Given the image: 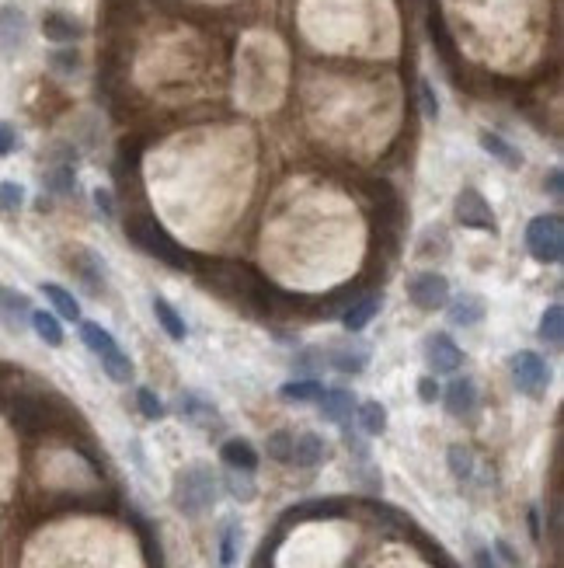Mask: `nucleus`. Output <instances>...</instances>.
Returning a JSON list of instances; mask_svg holds the SVG:
<instances>
[{"label":"nucleus","mask_w":564,"mask_h":568,"mask_svg":"<svg viewBox=\"0 0 564 568\" xmlns=\"http://www.w3.org/2000/svg\"><path fill=\"white\" fill-rule=\"evenodd\" d=\"M137 405H139V412H143V418H150V422H160V418L168 415L164 401H160V398H157L150 387H139V391H137Z\"/></svg>","instance_id":"obj_34"},{"label":"nucleus","mask_w":564,"mask_h":568,"mask_svg":"<svg viewBox=\"0 0 564 568\" xmlns=\"http://www.w3.org/2000/svg\"><path fill=\"white\" fill-rule=\"evenodd\" d=\"M220 460L231 470H244V474H254V470H258V450H254L248 439H241V436L227 439V443L220 447Z\"/></svg>","instance_id":"obj_17"},{"label":"nucleus","mask_w":564,"mask_h":568,"mask_svg":"<svg viewBox=\"0 0 564 568\" xmlns=\"http://www.w3.org/2000/svg\"><path fill=\"white\" fill-rule=\"evenodd\" d=\"M296 370H303L307 377H313V370H324V353L321 349H303V353L292 359Z\"/></svg>","instance_id":"obj_36"},{"label":"nucleus","mask_w":564,"mask_h":568,"mask_svg":"<svg viewBox=\"0 0 564 568\" xmlns=\"http://www.w3.org/2000/svg\"><path fill=\"white\" fill-rule=\"evenodd\" d=\"M324 391V384L321 380H313V377H296V380H286L282 387H279V398L282 401H292V405H311L317 401Z\"/></svg>","instance_id":"obj_25"},{"label":"nucleus","mask_w":564,"mask_h":568,"mask_svg":"<svg viewBox=\"0 0 564 568\" xmlns=\"http://www.w3.org/2000/svg\"><path fill=\"white\" fill-rule=\"evenodd\" d=\"M74 168L70 164H59V168H53L49 175H46V189L49 192H56V196H70L74 192Z\"/></svg>","instance_id":"obj_32"},{"label":"nucleus","mask_w":564,"mask_h":568,"mask_svg":"<svg viewBox=\"0 0 564 568\" xmlns=\"http://www.w3.org/2000/svg\"><path fill=\"white\" fill-rule=\"evenodd\" d=\"M28 36V21L18 7H0V53H18Z\"/></svg>","instance_id":"obj_14"},{"label":"nucleus","mask_w":564,"mask_h":568,"mask_svg":"<svg viewBox=\"0 0 564 568\" xmlns=\"http://www.w3.org/2000/svg\"><path fill=\"white\" fill-rule=\"evenodd\" d=\"M265 450L272 457L275 464H290L292 460V432L290 429H275L265 443Z\"/></svg>","instance_id":"obj_30"},{"label":"nucleus","mask_w":564,"mask_h":568,"mask_svg":"<svg viewBox=\"0 0 564 568\" xmlns=\"http://www.w3.org/2000/svg\"><path fill=\"white\" fill-rule=\"evenodd\" d=\"M470 562H474V568H502V562L495 558V551L481 544V541H474V537H470Z\"/></svg>","instance_id":"obj_35"},{"label":"nucleus","mask_w":564,"mask_h":568,"mask_svg":"<svg viewBox=\"0 0 564 568\" xmlns=\"http://www.w3.org/2000/svg\"><path fill=\"white\" fill-rule=\"evenodd\" d=\"M21 206H25V185L0 181V213H18Z\"/></svg>","instance_id":"obj_33"},{"label":"nucleus","mask_w":564,"mask_h":568,"mask_svg":"<svg viewBox=\"0 0 564 568\" xmlns=\"http://www.w3.org/2000/svg\"><path fill=\"white\" fill-rule=\"evenodd\" d=\"M95 206L105 220H112V216H116V199H112L108 189H95Z\"/></svg>","instance_id":"obj_40"},{"label":"nucleus","mask_w":564,"mask_h":568,"mask_svg":"<svg viewBox=\"0 0 564 568\" xmlns=\"http://www.w3.org/2000/svg\"><path fill=\"white\" fill-rule=\"evenodd\" d=\"M529 533H533V541H540V512L529 510Z\"/></svg>","instance_id":"obj_44"},{"label":"nucleus","mask_w":564,"mask_h":568,"mask_svg":"<svg viewBox=\"0 0 564 568\" xmlns=\"http://www.w3.org/2000/svg\"><path fill=\"white\" fill-rule=\"evenodd\" d=\"M42 36H46L49 42H56V46H70V42H77L80 36H84V28H80L74 18H67V15L53 11V15L42 18Z\"/></svg>","instance_id":"obj_20"},{"label":"nucleus","mask_w":564,"mask_h":568,"mask_svg":"<svg viewBox=\"0 0 564 568\" xmlns=\"http://www.w3.org/2000/svg\"><path fill=\"white\" fill-rule=\"evenodd\" d=\"M216 491H220V481H216L213 468L195 460V464H189V468H181L175 474V481H171V506L181 516L195 520V516L213 510Z\"/></svg>","instance_id":"obj_1"},{"label":"nucleus","mask_w":564,"mask_h":568,"mask_svg":"<svg viewBox=\"0 0 564 568\" xmlns=\"http://www.w3.org/2000/svg\"><path fill=\"white\" fill-rule=\"evenodd\" d=\"M74 273L84 279V286L91 294H101L105 290V258L95 255V252H77L74 258Z\"/></svg>","instance_id":"obj_21"},{"label":"nucleus","mask_w":564,"mask_h":568,"mask_svg":"<svg viewBox=\"0 0 564 568\" xmlns=\"http://www.w3.org/2000/svg\"><path fill=\"white\" fill-rule=\"evenodd\" d=\"M241 541H244V530L234 516H227V523L220 530V568H234L237 554H241Z\"/></svg>","instance_id":"obj_26"},{"label":"nucleus","mask_w":564,"mask_h":568,"mask_svg":"<svg viewBox=\"0 0 564 568\" xmlns=\"http://www.w3.org/2000/svg\"><path fill=\"white\" fill-rule=\"evenodd\" d=\"M526 252L540 265H558L564 255V220L561 213H544L526 227Z\"/></svg>","instance_id":"obj_4"},{"label":"nucleus","mask_w":564,"mask_h":568,"mask_svg":"<svg viewBox=\"0 0 564 568\" xmlns=\"http://www.w3.org/2000/svg\"><path fill=\"white\" fill-rule=\"evenodd\" d=\"M439 394H443V387H439L436 373H426V377H418V398H422L426 405H436V401H439Z\"/></svg>","instance_id":"obj_37"},{"label":"nucleus","mask_w":564,"mask_h":568,"mask_svg":"<svg viewBox=\"0 0 564 568\" xmlns=\"http://www.w3.org/2000/svg\"><path fill=\"white\" fill-rule=\"evenodd\" d=\"M449 460V474L456 478V481H470L474 478V453L464 447V443H453L446 453Z\"/></svg>","instance_id":"obj_29"},{"label":"nucleus","mask_w":564,"mask_h":568,"mask_svg":"<svg viewBox=\"0 0 564 568\" xmlns=\"http://www.w3.org/2000/svg\"><path fill=\"white\" fill-rule=\"evenodd\" d=\"M15 147H18V133L7 122H0V157H7Z\"/></svg>","instance_id":"obj_43"},{"label":"nucleus","mask_w":564,"mask_h":568,"mask_svg":"<svg viewBox=\"0 0 564 568\" xmlns=\"http://www.w3.org/2000/svg\"><path fill=\"white\" fill-rule=\"evenodd\" d=\"M28 317H32V300L21 294V290L0 286V321H4L11 332H21Z\"/></svg>","instance_id":"obj_13"},{"label":"nucleus","mask_w":564,"mask_h":568,"mask_svg":"<svg viewBox=\"0 0 564 568\" xmlns=\"http://www.w3.org/2000/svg\"><path fill=\"white\" fill-rule=\"evenodd\" d=\"M508 370H512V384L516 391L526 394V398H544L547 387H550V367L540 353H516L508 359Z\"/></svg>","instance_id":"obj_5"},{"label":"nucleus","mask_w":564,"mask_h":568,"mask_svg":"<svg viewBox=\"0 0 564 568\" xmlns=\"http://www.w3.org/2000/svg\"><path fill=\"white\" fill-rule=\"evenodd\" d=\"M408 296L418 311H443L449 304V279L436 269H426V273H415L408 279Z\"/></svg>","instance_id":"obj_6"},{"label":"nucleus","mask_w":564,"mask_h":568,"mask_svg":"<svg viewBox=\"0 0 564 568\" xmlns=\"http://www.w3.org/2000/svg\"><path fill=\"white\" fill-rule=\"evenodd\" d=\"M28 325L36 328V335H39L46 346H53V349H59L63 346V325H59L56 314L49 311H32V317H28Z\"/></svg>","instance_id":"obj_28"},{"label":"nucleus","mask_w":564,"mask_h":568,"mask_svg":"<svg viewBox=\"0 0 564 568\" xmlns=\"http://www.w3.org/2000/svg\"><path fill=\"white\" fill-rule=\"evenodd\" d=\"M418 95H422V112H426V119H439V98H436V91H432L428 80L418 84Z\"/></svg>","instance_id":"obj_39"},{"label":"nucleus","mask_w":564,"mask_h":568,"mask_svg":"<svg viewBox=\"0 0 564 568\" xmlns=\"http://www.w3.org/2000/svg\"><path fill=\"white\" fill-rule=\"evenodd\" d=\"M321 353H324V367L345 373V377H359L370 367V346L359 342L355 335L342 338V342H331L328 349H321Z\"/></svg>","instance_id":"obj_8"},{"label":"nucleus","mask_w":564,"mask_h":568,"mask_svg":"<svg viewBox=\"0 0 564 568\" xmlns=\"http://www.w3.org/2000/svg\"><path fill=\"white\" fill-rule=\"evenodd\" d=\"M537 338H540L544 346H550V349H561V342H564V311H561V304H550V307L540 314Z\"/></svg>","instance_id":"obj_24"},{"label":"nucleus","mask_w":564,"mask_h":568,"mask_svg":"<svg viewBox=\"0 0 564 568\" xmlns=\"http://www.w3.org/2000/svg\"><path fill=\"white\" fill-rule=\"evenodd\" d=\"M126 234H129V241L137 244L139 252L160 258V262L171 265V269H185V265H189V252H185L178 241H171V234L157 223L154 216H147V213L129 216V220H126Z\"/></svg>","instance_id":"obj_2"},{"label":"nucleus","mask_w":564,"mask_h":568,"mask_svg":"<svg viewBox=\"0 0 564 568\" xmlns=\"http://www.w3.org/2000/svg\"><path fill=\"white\" fill-rule=\"evenodd\" d=\"M544 192H550L554 199L564 196V171L561 168H550V175L544 178Z\"/></svg>","instance_id":"obj_41"},{"label":"nucleus","mask_w":564,"mask_h":568,"mask_svg":"<svg viewBox=\"0 0 564 568\" xmlns=\"http://www.w3.org/2000/svg\"><path fill=\"white\" fill-rule=\"evenodd\" d=\"M439 401L446 405V412L453 418H467L477 408V380L474 377H453L446 384V391L439 394Z\"/></svg>","instance_id":"obj_10"},{"label":"nucleus","mask_w":564,"mask_h":568,"mask_svg":"<svg viewBox=\"0 0 564 568\" xmlns=\"http://www.w3.org/2000/svg\"><path fill=\"white\" fill-rule=\"evenodd\" d=\"M477 143H481V150H485V154H491L498 164H506L508 171H519V168H523V154H519V147H512L506 137H498V133L485 129V133L477 137Z\"/></svg>","instance_id":"obj_18"},{"label":"nucleus","mask_w":564,"mask_h":568,"mask_svg":"<svg viewBox=\"0 0 564 568\" xmlns=\"http://www.w3.org/2000/svg\"><path fill=\"white\" fill-rule=\"evenodd\" d=\"M355 418H359V429L366 432V436H384L390 426V415L384 401H363V405H355Z\"/></svg>","instance_id":"obj_23"},{"label":"nucleus","mask_w":564,"mask_h":568,"mask_svg":"<svg viewBox=\"0 0 564 568\" xmlns=\"http://www.w3.org/2000/svg\"><path fill=\"white\" fill-rule=\"evenodd\" d=\"M443 311L449 314V325H456V328H474V325L485 321L487 307L477 294H460V296H449V304Z\"/></svg>","instance_id":"obj_12"},{"label":"nucleus","mask_w":564,"mask_h":568,"mask_svg":"<svg viewBox=\"0 0 564 568\" xmlns=\"http://www.w3.org/2000/svg\"><path fill=\"white\" fill-rule=\"evenodd\" d=\"M227 491L234 495L237 502H254V495H258L251 474H244V470H231L227 474Z\"/></svg>","instance_id":"obj_31"},{"label":"nucleus","mask_w":564,"mask_h":568,"mask_svg":"<svg viewBox=\"0 0 564 568\" xmlns=\"http://www.w3.org/2000/svg\"><path fill=\"white\" fill-rule=\"evenodd\" d=\"M380 307H384V296H380V294L355 296L349 307H345V314H342V325H345V332L359 335L363 328H366V325H370L373 317L380 314Z\"/></svg>","instance_id":"obj_16"},{"label":"nucleus","mask_w":564,"mask_h":568,"mask_svg":"<svg viewBox=\"0 0 564 568\" xmlns=\"http://www.w3.org/2000/svg\"><path fill=\"white\" fill-rule=\"evenodd\" d=\"M328 460V443H324V436H317V432H300V436H292V460L296 468H317V464H324Z\"/></svg>","instance_id":"obj_15"},{"label":"nucleus","mask_w":564,"mask_h":568,"mask_svg":"<svg viewBox=\"0 0 564 568\" xmlns=\"http://www.w3.org/2000/svg\"><path fill=\"white\" fill-rule=\"evenodd\" d=\"M77 63H80V57L74 53V49H63V53L53 57V67L63 70V74H74V70H77Z\"/></svg>","instance_id":"obj_42"},{"label":"nucleus","mask_w":564,"mask_h":568,"mask_svg":"<svg viewBox=\"0 0 564 568\" xmlns=\"http://www.w3.org/2000/svg\"><path fill=\"white\" fill-rule=\"evenodd\" d=\"M178 415H181V418H189V422H206V426L220 418L216 405L202 401L199 394H181V398H178Z\"/></svg>","instance_id":"obj_27"},{"label":"nucleus","mask_w":564,"mask_h":568,"mask_svg":"<svg viewBox=\"0 0 564 568\" xmlns=\"http://www.w3.org/2000/svg\"><path fill=\"white\" fill-rule=\"evenodd\" d=\"M355 394L345 391V387H324L321 398H317V412L321 418H328L334 426H342V422H352L355 418Z\"/></svg>","instance_id":"obj_11"},{"label":"nucleus","mask_w":564,"mask_h":568,"mask_svg":"<svg viewBox=\"0 0 564 568\" xmlns=\"http://www.w3.org/2000/svg\"><path fill=\"white\" fill-rule=\"evenodd\" d=\"M77 325H80V342L101 359V370L108 373L116 384H129L137 377V367H133L129 356L118 349L116 335L108 332V328H101L97 321H84V317H80Z\"/></svg>","instance_id":"obj_3"},{"label":"nucleus","mask_w":564,"mask_h":568,"mask_svg":"<svg viewBox=\"0 0 564 568\" xmlns=\"http://www.w3.org/2000/svg\"><path fill=\"white\" fill-rule=\"evenodd\" d=\"M150 311H154V317H157V325L164 328V335L168 338H175V342H185L189 338V325H185V317L164 300V296L157 294L154 300H150Z\"/></svg>","instance_id":"obj_19"},{"label":"nucleus","mask_w":564,"mask_h":568,"mask_svg":"<svg viewBox=\"0 0 564 568\" xmlns=\"http://www.w3.org/2000/svg\"><path fill=\"white\" fill-rule=\"evenodd\" d=\"M491 551H495V558H502V568H519V554H516V548L508 544L506 537H495Z\"/></svg>","instance_id":"obj_38"},{"label":"nucleus","mask_w":564,"mask_h":568,"mask_svg":"<svg viewBox=\"0 0 564 568\" xmlns=\"http://www.w3.org/2000/svg\"><path fill=\"white\" fill-rule=\"evenodd\" d=\"M422 356L432 373H456L464 367V349L446 332H428L422 342Z\"/></svg>","instance_id":"obj_9"},{"label":"nucleus","mask_w":564,"mask_h":568,"mask_svg":"<svg viewBox=\"0 0 564 568\" xmlns=\"http://www.w3.org/2000/svg\"><path fill=\"white\" fill-rule=\"evenodd\" d=\"M39 294L56 307V317H63V321H80V304L77 296L70 294L67 286H59V283H42Z\"/></svg>","instance_id":"obj_22"},{"label":"nucleus","mask_w":564,"mask_h":568,"mask_svg":"<svg viewBox=\"0 0 564 568\" xmlns=\"http://www.w3.org/2000/svg\"><path fill=\"white\" fill-rule=\"evenodd\" d=\"M453 213L464 227H474V231H487V234H498V220H495V210L474 185H464L460 196L453 202Z\"/></svg>","instance_id":"obj_7"}]
</instances>
